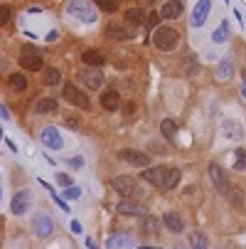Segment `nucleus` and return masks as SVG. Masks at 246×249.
I'll return each mask as SVG.
<instances>
[{"label":"nucleus","mask_w":246,"mask_h":249,"mask_svg":"<svg viewBox=\"0 0 246 249\" xmlns=\"http://www.w3.org/2000/svg\"><path fill=\"white\" fill-rule=\"evenodd\" d=\"M140 178H143L146 183L155 185L158 190H172V188L180 185L182 173H180V168H146L140 173Z\"/></svg>","instance_id":"1"},{"label":"nucleus","mask_w":246,"mask_h":249,"mask_svg":"<svg viewBox=\"0 0 246 249\" xmlns=\"http://www.w3.org/2000/svg\"><path fill=\"white\" fill-rule=\"evenodd\" d=\"M153 45L160 50V52H172L175 47L180 45V32L175 27H165V25H158L153 30Z\"/></svg>","instance_id":"2"},{"label":"nucleus","mask_w":246,"mask_h":249,"mask_svg":"<svg viewBox=\"0 0 246 249\" xmlns=\"http://www.w3.org/2000/svg\"><path fill=\"white\" fill-rule=\"evenodd\" d=\"M66 10H69V15L77 18L84 25H91L96 20V3H91V0H69Z\"/></svg>","instance_id":"3"},{"label":"nucleus","mask_w":246,"mask_h":249,"mask_svg":"<svg viewBox=\"0 0 246 249\" xmlns=\"http://www.w3.org/2000/svg\"><path fill=\"white\" fill-rule=\"evenodd\" d=\"M62 94H64V99L69 101V104H74V106H79L82 111H89L91 109V101H89V96L77 87V84H64V89H62Z\"/></svg>","instance_id":"4"},{"label":"nucleus","mask_w":246,"mask_h":249,"mask_svg":"<svg viewBox=\"0 0 246 249\" xmlns=\"http://www.w3.org/2000/svg\"><path fill=\"white\" fill-rule=\"evenodd\" d=\"M79 82L86 87V89H94L98 91V87H103V72H101V67H84L82 72H79Z\"/></svg>","instance_id":"5"},{"label":"nucleus","mask_w":246,"mask_h":249,"mask_svg":"<svg viewBox=\"0 0 246 249\" xmlns=\"http://www.w3.org/2000/svg\"><path fill=\"white\" fill-rule=\"evenodd\" d=\"M20 67L27 69V72H40V69L45 67V59H42L40 52H34V50H32V45H27L25 52L20 54Z\"/></svg>","instance_id":"6"},{"label":"nucleus","mask_w":246,"mask_h":249,"mask_svg":"<svg viewBox=\"0 0 246 249\" xmlns=\"http://www.w3.org/2000/svg\"><path fill=\"white\" fill-rule=\"evenodd\" d=\"M32 230L40 239H47V237L54 234V220L47 215V212H40V215H34V220H32Z\"/></svg>","instance_id":"7"},{"label":"nucleus","mask_w":246,"mask_h":249,"mask_svg":"<svg viewBox=\"0 0 246 249\" xmlns=\"http://www.w3.org/2000/svg\"><path fill=\"white\" fill-rule=\"evenodd\" d=\"M128 22V20H126ZM126 22H109L106 25V35L111 40H133L135 37V27H128Z\"/></svg>","instance_id":"8"},{"label":"nucleus","mask_w":246,"mask_h":249,"mask_svg":"<svg viewBox=\"0 0 246 249\" xmlns=\"http://www.w3.org/2000/svg\"><path fill=\"white\" fill-rule=\"evenodd\" d=\"M40 141H42V146L49 148V151H59L64 146V141H62V136H59V131L54 126H45L40 131Z\"/></svg>","instance_id":"9"},{"label":"nucleus","mask_w":246,"mask_h":249,"mask_svg":"<svg viewBox=\"0 0 246 249\" xmlns=\"http://www.w3.org/2000/svg\"><path fill=\"white\" fill-rule=\"evenodd\" d=\"M209 178H212V183H214V188L224 195L227 190H229V175H227V170L219 165V163H212V165H209Z\"/></svg>","instance_id":"10"},{"label":"nucleus","mask_w":246,"mask_h":249,"mask_svg":"<svg viewBox=\"0 0 246 249\" xmlns=\"http://www.w3.org/2000/svg\"><path fill=\"white\" fill-rule=\"evenodd\" d=\"M118 158L121 160H126V163H131V165H140V168H146V165H150V156L148 153H143V151H133V148H123V151H118Z\"/></svg>","instance_id":"11"},{"label":"nucleus","mask_w":246,"mask_h":249,"mask_svg":"<svg viewBox=\"0 0 246 249\" xmlns=\"http://www.w3.org/2000/svg\"><path fill=\"white\" fill-rule=\"evenodd\" d=\"M111 188L121 195V197H131L133 193H135V180L131 175H118V178H114L111 180Z\"/></svg>","instance_id":"12"},{"label":"nucleus","mask_w":246,"mask_h":249,"mask_svg":"<svg viewBox=\"0 0 246 249\" xmlns=\"http://www.w3.org/2000/svg\"><path fill=\"white\" fill-rule=\"evenodd\" d=\"M116 210H118V215H128V217H143L146 215V205H140V202H135V200H121L118 205H116Z\"/></svg>","instance_id":"13"},{"label":"nucleus","mask_w":246,"mask_h":249,"mask_svg":"<svg viewBox=\"0 0 246 249\" xmlns=\"http://www.w3.org/2000/svg\"><path fill=\"white\" fill-rule=\"evenodd\" d=\"M30 205H32L30 190H20V193L13 197V202H10V212H13V215H25V212L30 210Z\"/></svg>","instance_id":"14"},{"label":"nucleus","mask_w":246,"mask_h":249,"mask_svg":"<svg viewBox=\"0 0 246 249\" xmlns=\"http://www.w3.org/2000/svg\"><path fill=\"white\" fill-rule=\"evenodd\" d=\"M209 10H212V0H199L192 10V27H202L209 18Z\"/></svg>","instance_id":"15"},{"label":"nucleus","mask_w":246,"mask_h":249,"mask_svg":"<svg viewBox=\"0 0 246 249\" xmlns=\"http://www.w3.org/2000/svg\"><path fill=\"white\" fill-rule=\"evenodd\" d=\"M185 13V5H182V0H167V3L163 5L160 15L163 20H178L180 15Z\"/></svg>","instance_id":"16"},{"label":"nucleus","mask_w":246,"mask_h":249,"mask_svg":"<svg viewBox=\"0 0 246 249\" xmlns=\"http://www.w3.org/2000/svg\"><path fill=\"white\" fill-rule=\"evenodd\" d=\"M217 82H229L234 77V59L231 57H224L219 64H217V72H214Z\"/></svg>","instance_id":"17"},{"label":"nucleus","mask_w":246,"mask_h":249,"mask_svg":"<svg viewBox=\"0 0 246 249\" xmlns=\"http://www.w3.org/2000/svg\"><path fill=\"white\" fill-rule=\"evenodd\" d=\"M163 225H165L172 234H180V232L185 230V222H182V217L178 215V212H165V215H163Z\"/></svg>","instance_id":"18"},{"label":"nucleus","mask_w":246,"mask_h":249,"mask_svg":"<svg viewBox=\"0 0 246 249\" xmlns=\"http://www.w3.org/2000/svg\"><path fill=\"white\" fill-rule=\"evenodd\" d=\"M101 106L106 111H118V106H121V96H118V91L116 89H106L101 94Z\"/></svg>","instance_id":"19"},{"label":"nucleus","mask_w":246,"mask_h":249,"mask_svg":"<svg viewBox=\"0 0 246 249\" xmlns=\"http://www.w3.org/2000/svg\"><path fill=\"white\" fill-rule=\"evenodd\" d=\"M140 230H143V234H148V237H158V234H160V222H158V217L143 215V220H140Z\"/></svg>","instance_id":"20"},{"label":"nucleus","mask_w":246,"mask_h":249,"mask_svg":"<svg viewBox=\"0 0 246 249\" xmlns=\"http://www.w3.org/2000/svg\"><path fill=\"white\" fill-rule=\"evenodd\" d=\"M222 131H224V136L231 138V141H241V136H244L241 124H239V121H231V119H227V121L222 124Z\"/></svg>","instance_id":"21"},{"label":"nucleus","mask_w":246,"mask_h":249,"mask_svg":"<svg viewBox=\"0 0 246 249\" xmlns=\"http://www.w3.org/2000/svg\"><path fill=\"white\" fill-rule=\"evenodd\" d=\"M42 84H45V87H59V84H62L59 69H54V67H45V69H42Z\"/></svg>","instance_id":"22"},{"label":"nucleus","mask_w":246,"mask_h":249,"mask_svg":"<svg viewBox=\"0 0 246 249\" xmlns=\"http://www.w3.org/2000/svg\"><path fill=\"white\" fill-rule=\"evenodd\" d=\"M82 62L89 64V67H103L106 57H103L98 50H84V52H82Z\"/></svg>","instance_id":"23"},{"label":"nucleus","mask_w":246,"mask_h":249,"mask_svg":"<svg viewBox=\"0 0 246 249\" xmlns=\"http://www.w3.org/2000/svg\"><path fill=\"white\" fill-rule=\"evenodd\" d=\"M224 197H227L231 205H236V207H241V205L246 202V197H244V190H241V188H236V185H229V190L224 193Z\"/></svg>","instance_id":"24"},{"label":"nucleus","mask_w":246,"mask_h":249,"mask_svg":"<svg viewBox=\"0 0 246 249\" xmlns=\"http://www.w3.org/2000/svg\"><path fill=\"white\" fill-rule=\"evenodd\" d=\"M160 131H163V136L170 141V143H172L175 138H178V124H175L172 119H165V121L160 124Z\"/></svg>","instance_id":"25"},{"label":"nucleus","mask_w":246,"mask_h":249,"mask_svg":"<svg viewBox=\"0 0 246 249\" xmlns=\"http://www.w3.org/2000/svg\"><path fill=\"white\" fill-rule=\"evenodd\" d=\"M8 87H10L13 91H25V89H27V79H25V74H20V72L10 74V77H8Z\"/></svg>","instance_id":"26"},{"label":"nucleus","mask_w":246,"mask_h":249,"mask_svg":"<svg viewBox=\"0 0 246 249\" xmlns=\"http://www.w3.org/2000/svg\"><path fill=\"white\" fill-rule=\"evenodd\" d=\"M34 111L37 114H54L57 111V101L54 99H40L34 104Z\"/></svg>","instance_id":"27"},{"label":"nucleus","mask_w":246,"mask_h":249,"mask_svg":"<svg viewBox=\"0 0 246 249\" xmlns=\"http://www.w3.org/2000/svg\"><path fill=\"white\" fill-rule=\"evenodd\" d=\"M229 40V22L224 20L214 32H212V42H217V45H222V42H227Z\"/></svg>","instance_id":"28"},{"label":"nucleus","mask_w":246,"mask_h":249,"mask_svg":"<svg viewBox=\"0 0 246 249\" xmlns=\"http://www.w3.org/2000/svg\"><path fill=\"white\" fill-rule=\"evenodd\" d=\"M234 170L246 173V151L244 148H236L234 151Z\"/></svg>","instance_id":"29"},{"label":"nucleus","mask_w":246,"mask_h":249,"mask_svg":"<svg viewBox=\"0 0 246 249\" xmlns=\"http://www.w3.org/2000/svg\"><path fill=\"white\" fill-rule=\"evenodd\" d=\"M128 244H131V237L128 234H111L109 242H106V247H111V249L114 247H128Z\"/></svg>","instance_id":"30"},{"label":"nucleus","mask_w":246,"mask_h":249,"mask_svg":"<svg viewBox=\"0 0 246 249\" xmlns=\"http://www.w3.org/2000/svg\"><path fill=\"white\" fill-rule=\"evenodd\" d=\"M190 247H195V249H207L209 244H207L204 232H192V234H190Z\"/></svg>","instance_id":"31"},{"label":"nucleus","mask_w":246,"mask_h":249,"mask_svg":"<svg viewBox=\"0 0 246 249\" xmlns=\"http://www.w3.org/2000/svg\"><path fill=\"white\" fill-rule=\"evenodd\" d=\"M126 20H128V22L140 25V22L146 20V15H143V10H140V8H131V10H126Z\"/></svg>","instance_id":"32"},{"label":"nucleus","mask_w":246,"mask_h":249,"mask_svg":"<svg viewBox=\"0 0 246 249\" xmlns=\"http://www.w3.org/2000/svg\"><path fill=\"white\" fill-rule=\"evenodd\" d=\"M94 3H96V8L103 10V13H116V10H118L116 0H94Z\"/></svg>","instance_id":"33"},{"label":"nucleus","mask_w":246,"mask_h":249,"mask_svg":"<svg viewBox=\"0 0 246 249\" xmlns=\"http://www.w3.org/2000/svg\"><path fill=\"white\" fill-rule=\"evenodd\" d=\"M8 22H10V8L8 5H0V25L5 27Z\"/></svg>","instance_id":"34"},{"label":"nucleus","mask_w":246,"mask_h":249,"mask_svg":"<svg viewBox=\"0 0 246 249\" xmlns=\"http://www.w3.org/2000/svg\"><path fill=\"white\" fill-rule=\"evenodd\" d=\"M79 195H82V190H79V188H72V185L64 188V197H66V200H77Z\"/></svg>","instance_id":"35"},{"label":"nucleus","mask_w":246,"mask_h":249,"mask_svg":"<svg viewBox=\"0 0 246 249\" xmlns=\"http://www.w3.org/2000/svg\"><path fill=\"white\" fill-rule=\"evenodd\" d=\"M57 185H62V188H69V185H72V178H69L66 173H57Z\"/></svg>","instance_id":"36"},{"label":"nucleus","mask_w":246,"mask_h":249,"mask_svg":"<svg viewBox=\"0 0 246 249\" xmlns=\"http://www.w3.org/2000/svg\"><path fill=\"white\" fill-rule=\"evenodd\" d=\"M66 165H69V168H74V170H79V168L84 165V158H82V156H74V158H66Z\"/></svg>","instance_id":"37"},{"label":"nucleus","mask_w":246,"mask_h":249,"mask_svg":"<svg viewBox=\"0 0 246 249\" xmlns=\"http://www.w3.org/2000/svg\"><path fill=\"white\" fill-rule=\"evenodd\" d=\"M160 18H163V15H158V13H153V15H150V18L146 20V25H148V30H155V27H158V22H160Z\"/></svg>","instance_id":"38"},{"label":"nucleus","mask_w":246,"mask_h":249,"mask_svg":"<svg viewBox=\"0 0 246 249\" xmlns=\"http://www.w3.org/2000/svg\"><path fill=\"white\" fill-rule=\"evenodd\" d=\"M64 124H66V128H72V131H77L82 124H79V119H74V116H66L64 119Z\"/></svg>","instance_id":"39"},{"label":"nucleus","mask_w":246,"mask_h":249,"mask_svg":"<svg viewBox=\"0 0 246 249\" xmlns=\"http://www.w3.org/2000/svg\"><path fill=\"white\" fill-rule=\"evenodd\" d=\"M72 232H74V234H82V232H84V227H82V225L74 220V222H72Z\"/></svg>","instance_id":"40"},{"label":"nucleus","mask_w":246,"mask_h":249,"mask_svg":"<svg viewBox=\"0 0 246 249\" xmlns=\"http://www.w3.org/2000/svg\"><path fill=\"white\" fill-rule=\"evenodd\" d=\"M239 91H241V96L246 99V72L241 74V89H239Z\"/></svg>","instance_id":"41"},{"label":"nucleus","mask_w":246,"mask_h":249,"mask_svg":"<svg viewBox=\"0 0 246 249\" xmlns=\"http://www.w3.org/2000/svg\"><path fill=\"white\" fill-rule=\"evenodd\" d=\"M57 37H59V32H57V30H52V32L47 35V42H54Z\"/></svg>","instance_id":"42"},{"label":"nucleus","mask_w":246,"mask_h":249,"mask_svg":"<svg viewBox=\"0 0 246 249\" xmlns=\"http://www.w3.org/2000/svg\"><path fill=\"white\" fill-rule=\"evenodd\" d=\"M133 111H135V104H126V114H128V116H131V114H133Z\"/></svg>","instance_id":"43"},{"label":"nucleus","mask_w":246,"mask_h":249,"mask_svg":"<svg viewBox=\"0 0 246 249\" xmlns=\"http://www.w3.org/2000/svg\"><path fill=\"white\" fill-rule=\"evenodd\" d=\"M0 116H3V119H10V114H8L5 106H0Z\"/></svg>","instance_id":"44"}]
</instances>
